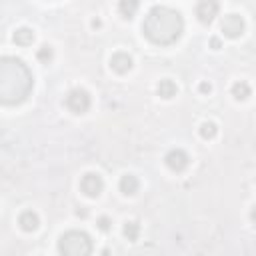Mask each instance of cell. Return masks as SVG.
<instances>
[{
  "label": "cell",
  "instance_id": "obj_8",
  "mask_svg": "<svg viewBox=\"0 0 256 256\" xmlns=\"http://www.w3.org/2000/svg\"><path fill=\"white\" fill-rule=\"evenodd\" d=\"M216 14H218V4H216V2H212V0H202V2H198V6H196V16H198V20H200L202 24H210Z\"/></svg>",
  "mask_w": 256,
  "mask_h": 256
},
{
  "label": "cell",
  "instance_id": "obj_19",
  "mask_svg": "<svg viewBox=\"0 0 256 256\" xmlns=\"http://www.w3.org/2000/svg\"><path fill=\"white\" fill-rule=\"evenodd\" d=\"M98 228L106 232V230L110 228V218H108V216H100V218H98Z\"/></svg>",
  "mask_w": 256,
  "mask_h": 256
},
{
  "label": "cell",
  "instance_id": "obj_11",
  "mask_svg": "<svg viewBox=\"0 0 256 256\" xmlns=\"http://www.w3.org/2000/svg\"><path fill=\"white\" fill-rule=\"evenodd\" d=\"M138 178L134 176V174H124L122 178H120V192L122 194H126V196H132V194H136L138 192Z\"/></svg>",
  "mask_w": 256,
  "mask_h": 256
},
{
  "label": "cell",
  "instance_id": "obj_18",
  "mask_svg": "<svg viewBox=\"0 0 256 256\" xmlns=\"http://www.w3.org/2000/svg\"><path fill=\"white\" fill-rule=\"evenodd\" d=\"M36 56H38V60H40V62H44V64H48V62L52 60V48L44 44V46H40V50L36 52Z\"/></svg>",
  "mask_w": 256,
  "mask_h": 256
},
{
  "label": "cell",
  "instance_id": "obj_7",
  "mask_svg": "<svg viewBox=\"0 0 256 256\" xmlns=\"http://www.w3.org/2000/svg\"><path fill=\"white\" fill-rule=\"evenodd\" d=\"M164 162H166V166H168L170 170H174V172H182V170L188 166L190 158H188V154H186L184 150L174 148V150H170V152L166 154Z\"/></svg>",
  "mask_w": 256,
  "mask_h": 256
},
{
  "label": "cell",
  "instance_id": "obj_14",
  "mask_svg": "<svg viewBox=\"0 0 256 256\" xmlns=\"http://www.w3.org/2000/svg\"><path fill=\"white\" fill-rule=\"evenodd\" d=\"M118 10H120V14H122V18H126V20H130V18L134 16V12L138 10V2H136V0H130V2H126V0H122V2L118 4Z\"/></svg>",
  "mask_w": 256,
  "mask_h": 256
},
{
  "label": "cell",
  "instance_id": "obj_1",
  "mask_svg": "<svg viewBox=\"0 0 256 256\" xmlns=\"http://www.w3.org/2000/svg\"><path fill=\"white\" fill-rule=\"evenodd\" d=\"M34 78L30 68L14 56H4L0 60V100L2 104H20L32 92Z\"/></svg>",
  "mask_w": 256,
  "mask_h": 256
},
{
  "label": "cell",
  "instance_id": "obj_17",
  "mask_svg": "<svg viewBox=\"0 0 256 256\" xmlns=\"http://www.w3.org/2000/svg\"><path fill=\"white\" fill-rule=\"evenodd\" d=\"M216 132H218V128H216V124H214V122H204V124L200 126V136H202V138H206V140L214 138V136H216Z\"/></svg>",
  "mask_w": 256,
  "mask_h": 256
},
{
  "label": "cell",
  "instance_id": "obj_16",
  "mask_svg": "<svg viewBox=\"0 0 256 256\" xmlns=\"http://www.w3.org/2000/svg\"><path fill=\"white\" fill-rule=\"evenodd\" d=\"M138 234H140V224H138V222L132 220V222H126V224H124V236H126L128 240L134 242V240L138 238Z\"/></svg>",
  "mask_w": 256,
  "mask_h": 256
},
{
  "label": "cell",
  "instance_id": "obj_6",
  "mask_svg": "<svg viewBox=\"0 0 256 256\" xmlns=\"http://www.w3.org/2000/svg\"><path fill=\"white\" fill-rule=\"evenodd\" d=\"M80 188H82V192H84L86 196L96 198V196H100V192L104 190V182H102V178H100L98 174L88 172V174L82 176V180H80Z\"/></svg>",
  "mask_w": 256,
  "mask_h": 256
},
{
  "label": "cell",
  "instance_id": "obj_9",
  "mask_svg": "<svg viewBox=\"0 0 256 256\" xmlns=\"http://www.w3.org/2000/svg\"><path fill=\"white\" fill-rule=\"evenodd\" d=\"M110 66H112V70H116L118 74H126V72L132 68V58H130V54H126V52H116V54L110 58Z\"/></svg>",
  "mask_w": 256,
  "mask_h": 256
},
{
  "label": "cell",
  "instance_id": "obj_2",
  "mask_svg": "<svg viewBox=\"0 0 256 256\" xmlns=\"http://www.w3.org/2000/svg\"><path fill=\"white\" fill-rule=\"evenodd\" d=\"M184 30V20L180 12L168 8V6H152L142 22V32L144 36L160 46L172 44L182 36Z\"/></svg>",
  "mask_w": 256,
  "mask_h": 256
},
{
  "label": "cell",
  "instance_id": "obj_20",
  "mask_svg": "<svg viewBox=\"0 0 256 256\" xmlns=\"http://www.w3.org/2000/svg\"><path fill=\"white\" fill-rule=\"evenodd\" d=\"M210 90H212V86H210L208 82H202V84H200V92H204V94H206V92H210Z\"/></svg>",
  "mask_w": 256,
  "mask_h": 256
},
{
  "label": "cell",
  "instance_id": "obj_10",
  "mask_svg": "<svg viewBox=\"0 0 256 256\" xmlns=\"http://www.w3.org/2000/svg\"><path fill=\"white\" fill-rule=\"evenodd\" d=\"M18 224H20V228H22V230H26V232H32V230H36V228H38L40 220H38V214H36V212H32V210H26V212H22V214H20V218H18Z\"/></svg>",
  "mask_w": 256,
  "mask_h": 256
},
{
  "label": "cell",
  "instance_id": "obj_15",
  "mask_svg": "<svg viewBox=\"0 0 256 256\" xmlns=\"http://www.w3.org/2000/svg\"><path fill=\"white\" fill-rule=\"evenodd\" d=\"M232 96H234L236 100H246V98L250 96V86H248L246 82H236V84H232Z\"/></svg>",
  "mask_w": 256,
  "mask_h": 256
},
{
  "label": "cell",
  "instance_id": "obj_4",
  "mask_svg": "<svg viewBox=\"0 0 256 256\" xmlns=\"http://www.w3.org/2000/svg\"><path fill=\"white\" fill-rule=\"evenodd\" d=\"M66 106L74 114H84L90 108V94L84 88H74L66 94Z\"/></svg>",
  "mask_w": 256,
  "mask_h": 256
},
{
  "label": "cell",
  "instance_id": "obj_3",
  "mask_svg": "<svg viewBox=\"0 0 256 256\" xmlns=\"http://www.w3.org/2000/svg\"><path fill=\"white\" fill-rule=\"evenodd\" d=\"M60 256H90L92 254V240L82 230H68L58 240Z\"/></svg>",
  "mask_w": 256,
  "mask_h": 256
},
{
  "label": "cell",
  "instance_id": "obj_13",
  "mask_svg": "<svg viewBox=\"0 0 256 256\" xmlns=\"http://www.w3.org/2000/svg\"><path fill=\"white\" fill-rule=\"evenodd\" d=\"M176 92H178V88H176V84L172 82V80H160L158 82V96H162V98H172V96H176Z\"/></svg>",
  "mask_w": 256,
  "mask_h": 256
},
{
  "label": "cell",
  "instance_id": "obj_21",
  "mask_svg": "<svg viewBox=\"0 0 256 256\" xmlns=\"http://www.w3.org/2000/svg\"><path fill=\"white\" fill-rule=\"evenodd\" d=\"M250 218H252V222L256 224V206H252V210H250Z\"/></svg>",
  "mask_w": 256,
  "mask_h": 256
},
{
  "label": "cell",
  "instance_id": "obj_5",
  "mask_svg": "<svg viewBox=\"0 0 256 256\" xmlns=\"http://www.w3.org/2000/svg\"><path fill=\"white\" fill-rule=\"evenodd\" d=\"M220 28H222L224 36H228V38H238V36L244 32V20H242V16H238V14H226V16L222 18Z\"/></svg>",
  "mask_w": 256,
  "mask_h": 256
},
{
  "label": "cell",
  "instance_id": "obj_22",
  "mask_svg": "<svg viewBox=\"0 0 256 256\" xmlns=\"http://www.w3.org/2000/svg\"><path fill=\"white\" fill-rule=\"evenodd\" d=\"M212 46H214V48H220V40H218V38H212Z\"/></svg>",
  "mask_w": 256,
  "mask_h": 256
},
{
  "label": "cell",
  "instance_id": "obj_12",
  "mask_svg": "<svg viewBox=\"0 0 256 256\" xmlns=\"http://www.w3.org/2000/svg\"><path fill=\"white\" fill-rule=\"evenodd\" d=\"M14 42H16L18 46H28V44L34 42V32H32L30 28L22 26V28H18V30L14 32Z\"/></svg>",
  "mask_w": 256,
  "mask_h": 256
}]
</instances>
